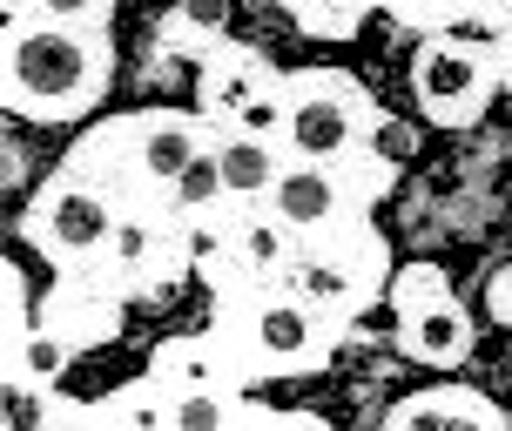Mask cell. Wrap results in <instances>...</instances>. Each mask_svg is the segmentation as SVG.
<instances>
[{"mask_svg": "<svg viewBox=\"0 0 512 431\" xmlns=\"http://www.w3.org/2000/svg\"><path fill=\"white\" fill-rule=\"evenodd\" d=\"M283 122H290V102H283V81L277 88H263V95H256L250 108H243V115H236V135H263V142H283Z\"/></svg>", "mask_w": 512, "mask_h": 431, "instance_id": "cell-25", "label": "cell"}, {"mask_svg": "<svg viewBox=\"0 0 512 431\" xmlns=\"http://www.w3.org/2000/svg\"><path fill=\"white\" fill-rule=\"evenodd\" d=\"M391 310H411V304H432V297H452V283L438 263H405V270H391Z\"/></svg>", "mask_w": 512, "mask_h": 431, "instance_id": "cell-23", "label": "cell"}, {"mask_svg": "<svg viewBox=\"0 0 512 431\" xmlns=\"http://www.w3.org/2000/svg\"><path fill=\"white\" fill-rule=\"evenodd\" d=\"M115 0H34L27 21H54V27H108Z\"/></svg>", "mask_w": 512, "mask_h": 431, "instance_id": "cell-26", "label": "cell"}, {"mask_svg": "<svg viewBox=\"0 0 512 431\" xmlns=\"http://www.w3.org/2000/svg\"><path fill=\"white\" fill-rule=\"evenodd\" d=\"M169 209L182 216H209V209H230V182H223V155H216V135H209L203 149H196V162L176 176V189H169Z\"/></svg>", "mask_w": 512, "mask_h": 431, "instance_id": "cell-18", "label": "cell"}, {"mask_svg": "<svg viewBox=\"0 0 512 431\" xmlns=\"http://www.w3.org/2000/svg\"><path fill=\"white\" fill-rule=\"evenodd\" d=\"M283 14H290L297 34H310V41H351L364 27V14L351 0H283Z\"/></svg>", "mask_w": 512, "mask_h": 431, "instance_id": "cell-22", "label": "cell"}, {"mask_svg": "<svg viewBox=\"0 0 512 431\" xmlns=\"http://www.w3.org/2000/svg\"><path fill=\"white\" fill-rule=\"evenodd\" d=\"M128 304H135L128 283L95 256V263H75V270H54V290L34 304V317H41L48 330H61V337L88 357V351H102L108 337H122V310Z\"/></svg>", "mask_w": 512, "mask_h": 431, "instance_id": "cell-7", "label": "cell"}, {"mask_svg": "<svg viewBox=\"0 0 512 431\" xmlns=\"http://www.w3.org/2000/svg\"><path fill=\"white\" fill-rule=\"evenodd\" d=\"M479 344V330H472V310L459 297H432V304H411L398 310V351L411 364H432V371H459L465 357Z\"/></svg>", "mask_w": 512, "mask_h": 431, "instance_id": "cell-12", "label": "cell"}, {"mask_svg": "<svg viewBox=\"0 0 512 431\" xmlns=\"http://www.w3.org/2000/svg\"><path fill=\"white\" fill-rule=\"evenodd\" d=\"M506 21H512V0H479V14H472V27H486V41H492Z\"/></svg>", "mask_w": 512, "mask_h": 431, "instance_id": "cell-27", "label": "cell"}, {"mask_svg": "<svg viewBox=\"0 0 512 431\" xmlns=\"http://www.w3.org/2000/svg\"><path fill=\"white\" fill-rule=\"evenodd\" d=\"M216 128L189 108H135L128 115V162H135V182L142 189H155V196H169L176 189V176L196 162V149H203Z\"/></svg>", "mask_w": 512, "mask_h": 431, "instance_id": "cell-9", "label": "cell"}, {"mask_svg": "<svg viewBox=\"0 0 512 431\" xmlns=\"http://www.w3.org/2000/svg\"><path fill=\"white\" fill-rule=\"evenodd\" d=\"M391 431H425V425H472V431H499V405L472 384H425L384 411Z\"/></svg>", "mask_w": 512, "mask_h": 431, "instance_id": "cell-14", "label": "cell"}, {"mask_svg": "<svg viewBox=\"0 0 512 431\" xmlns=\"http://www.w3.org/2000/svg\"><path fill=\"white\" fill-rule=\"evenodd\" d=\"M75 357L81 351L61 337V330H48L41 317H34V330H27V337L0 344V371H7V384H61Z\"/></svg>", "mask_w": 512, "mask_h": 431, "instance_id": "cell-16", "label": "cell"}, {"mask_svg": "<svg viewBox=\"0 0 512 431\" xmlns=\"http://www.w3.org/2000/svg\"><path fill=\"white\" fill-rule=\"evenodd\" d=\"M297 250H304V236L290 223H277L270 209H236V250L223 263V277L209 283V297H236V290H277L290 283L297 270Z\"/></svg>", "mask_w": 512, "mask_h": 431, "instance_id": "cell-10", "label": "cell"}, {"mask_svg": "<svg viewBox=\"0 0 512 431\" xmlns=\"http://www.w3.org/2000/svg\"><path fill=\"white\" fill-rule=\"evenodd\" d=\"M290 290H297L317 317H331L337 330L351 324V317H364V310L391 290V250H384L378 229H371V216L331 229V236H310L304 250H297Z\"/></svg>", "mask_w": 512, "mask_h": 431, "instance_id": "cell-3", "label": "cell"}, {"mask_svg": "<svg viewBox=\"0 0 512 431\" xmlns=\"http://www.w3.org/2000/svg\"><path fill=\"white\" fill-rule=\"evenodd\" d=\"M7 425H88V405L61 398V384H7Z\"/></svg>", "mask_w": 512, "mask_h": 431, "instance_id": "cell-20", "label": "cell"}, {"mask_svg": "<svg viewBox=\"0 0 512 431\" xmlns=\"http://www.w3.org/2000/svg\"><path fill=\"white\" fill-rule=\"evenodd\" d=\"M351 7H358V14H371V7H384V0H351Z\"/></svg>", "mask_w": 512, "mask_h": 431, "instance_id": "cell-29", "label": "cell"}, {"mask_svg": "<svg viewBox=\"0 0 512 431\" xmlns=\"http://www.w3.org/2000/svg\"><path fill=\"white\" fill-rule=\"evenodd\" d=\"M277 81H283V68L263 48L223 41V48L203 54V75H196V115H203L209 128H230L236 115H243L263 88H277Z\"/></svg>", "mask_w": 512, "mask_h": 431, "instance_id": "cell-11", "label": "cell"}, {"mask_svg": "<svg viewBox=\"0 0 512 431\" xmlns=\"http://www.w3.org/2000/svg\"><path fill=\"white\" fill-rule=\"evenodd\" d=\"M209 330L223 337V351H230V364H236V378H243V384L290 378V371H317V364L331 357V337H337L331 317H317L290 283L216 297Z\"/></svg>", "mask_w": 512, "mask_h": 431, "instance_id": "cell-2", "label": "cell"}, {"mask_svg": "<svg viewBox=\"0 0 512 431\" xmlns=\"http://www.w3.org/2000/svg\"><path fill=\"white\" fill-rule=\"evenodd\" d=\"M263 209L277 216V223H290L297 236H331V229H344V223H358L364 216V203H358V189L344 182V169L337 162H283V176H277V189L263 196Z\"/></svg>", "mask_w": 512, "mask_h": 431, "instance_id": "cell-8", "label": "cell"}, {"mask_svg": "<svg viewBox=\"0 0 512 431\" xmlns=\"http://www.w3.org/2000/svg\"><path fill=\"white\" fill-rule=\"evenodd\" d=\"M283 102H290L283 149L297 155V162H344L384 122L371 88L358 75H344V68H290L283 75Z\"/></svg>", "mask_w": 512, "mask_h": 431, "instance_id": "cell-4", "label": "cell"}, {"mask_svg": "<svg viewBox=\"0 0 512 431\" xmlns=\"http://www.w3.org/2000/svg\"><path fill=\"white\" fill-rule=\"evenodd\" d=\"M88 425H108V431H169V391L155 378H135L122 391H102L88 398Z\"/></svg>", "mask_w": 512, "mask_h": 431, "instance_id": "cell-17", "label": "cell"}, {"mask_svg": "<svg viewBox=\"0 0 512 431\" xmlns=\"http://www.w3.org/2000/svg\"><path fill=\"white\" fill-rule=\"evenodd\" d=\"M142 378H155L162 391H196V384H243L236 378V364H230V351H223V337L216 330H182V337H162L149 351V371ZM250 391V384H243Z\"/></svg>", "mask_w": 512, "mask_h": 431, "instance_id": "cell-13", "label": "cell"}, {"mask_svg": "<svg viewBox=\"0 0 512 431\" xmlns=\"http://www.w3.org/2000/svg\"><path fill=\"white\" fill-rule=\"evenodd\" d=\"M492 61H499V88L512 95V21L499 27V34H492Z\"/></svg>", "mask_w": 512, "mask_h": 431, "instance_id": "cell-28", "label": "cell"}, {"mask_svg": "<svg viewBox=\"0 0 512 431\" xmlns=\"http://www.w3.org/2000/svg\"><path fill=\"white\" fill-rule=\"evenodd\" d=\"M115 216H122V203L108 196L102 182L88 176V169H75V162H61V169L34 189V203H27V216H21V236L41 263L75 270V263H95V256L108 250Z\"/></svg>", "mask_w": 512, "mask_h": 431, "instance_id": "cell-5", "label": "cell"}, {"mask_svg": "<svg viewBox=\"0 0 512 431\" xmlns=\"http://www.w3.org/2000/svg\"><path fill=\"white\" fill-rule=\"evenodd\" d=\"M384 14L411 34H459V27H472L479 0H384Z\"/></svg>", "mask_w": 512, "mask_h": 431, "instance_id": "cell-21", "label": "cell"}, {"mask_svg": "<svg viewBox=\"0 0 512 431\" xmlns=\"http://www.w3.org/2000/svg\"><path fill=\"white\" fill-rule=\"evenodd\" d=\"M499 95V61L479 34H418L411 54V102L432 128H472Z\"/></svg>", "mask_w": 512, "mask_h": 431, "instance_id": "cell-6", "label": "cell"}, {"mask_svg": "<svg viewBox=\"0 0 512 431\" xmlns=\"http://www.w3.org/2000/svg\"><path fill=\"white\" fill-rule=\"evenodd\" d=\"M230 7L236 0H176V14L162 21V41L182 54H209L230 41Z\"/></svg>", "mask_w": 512, "mask_h": 431, "instance_id": "cell-19", "label": "cell"}, {"mask_svg": "<svg viewBox=\"0 0 512 431\" xmlns=\"http://www.w3.org/2000/svg\"><path fill=\"white\" fill-rule=\"evenodd\" d=\"M216 155H223V182H230V203L256 209L270 189H277L290 149L283 142H263V135H236V128H216Z\"/></svg>", "mask_w": 512, "mask_h": 431, "instance_id": "cell-15", "label": "cell"}, {"mask_svg": "<svg viewBox=\"0 0 512 431\" xmlns=\"http://www.w3.org/2000/svg\"><path fill=\"white\" fill-rule=\"evenodd\" d=\"M115 81L108 27L14 21L0 41V102L21 122H81Z\"/></svg>", "mask_w": 512, "mask_h": 431, "instance_id": "cell-1", "label": "cell"}, {"mask_svg": "<svg viewBox=\"0 0 512 431\" xmlns=\"http://www.w3.org/2000/svg\"><path fill=\"white\" fill-rule=\"evenodd\" d=\"M34 330V297H27V277L14 270V256L0 263V344H14Z\"/></svg>", "mask_w": 512, "mask_h": 431, "instance_id": "cell-24", "label": "cell"}]
</instances>
